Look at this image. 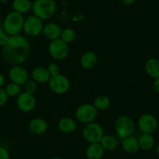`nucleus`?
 I'll list each match as a JSON object with an SVG mask.
<instances>
[{
    "mask_svg": "<svg viewBox=\"0 0 159 159\" xmlns=\"http://www.w3.org/2000/svg\"><path fill=\"white\" fill-rule=\"evenodd\" d=\"M30 52L28 40L20 34L10 36L2 46V55L7 62L13 66L21 65L26 62Z\"/></svg>",
    "mask_w": 159,
    "mask_h": 159,
    "instance_id": "obj_1",
    "label": "nucleus"
},
{
    "mask_svg": "<svg viewBox=\"0 0 159 159\" xmlns=\"http://www.w3.org/2000/svg\"><path fill=\"white\" fill-rule=\"evenodd\" d=\"M32 11L34 16L42 20L52 17L56 12L55 0H35L32 3Z\"/></svg>",
    "mask_w": 159,
    "mask_h": 159,
    "instance_id": "obj_2",
    "label": "nucleus"
},
{
    "mask_svg": "<svg viewBox=\"0 0 159 159\" xmlns=\"http://www.w3.org/2000/svg\"><path fill=\"white\" fill-rule=\"evenodd\" d=\"M23 14L17 12H10L7 15L3 21V30L9 36H14L20 33L24 23Z\"/></svg>",
    "mask_w": 159,
    "mask_h": 159,
    "instance_id": "obj_3",
    "label": "nucleus"
},
{
    "mask_svg": "<svg viewBox=\"0 0 159 159\" xmlns=\"http://www.w3.org/2000/svg\"><path fill=\"white\" fill-rule=\"evenodd\" d=\"M82 135L84 140L89 143H100L101 140L105 135V131L102 125L92 122L85 124L82 130Z\"/></svg>",
    "mask_w": 159,
    "mask_h": 159,
    "instance_id": "obj_4",
    "label": "nucleus"
},
{
    "mask_svg": "<svg viewBox=\"0 0 159 159\" xmlns=\"http://www.w3.org/2000/svg\"><path fill=\"white\" fill-rule=\"evenodd\" d=\"M135 129L133 119L128 116H120L115 122V130L120 138H125L131 136Z\"/></svg>",
    "mask_w": 159,
    "mask_h": 159,
    "instance_id": "obj_5",
    "label": "nucleus"
},
{
    "mask_svg": "<svg viewBox=\"0 0 159 159\" xmlns=\"http://www.w3.org/2000/svg\"><path fill=\"white\" fill-rule=\"evenodd\" d=\"M98 116V110L91 104H83L80 105L75 111V117L78 121L84 124L94 122Z\"/></svg>",
    "mask_w": 159,
    "mask_h": 159,
    "instance_id": "obj_6",
    "label": "nucleus"
},
{
    "mask_svg": "<svg viewBox=\"0 0 159 159\" xmlns=\"http://www.w3.org/2000/svg\"><path fill=\"white\" fill-rule=\"evenodd\" d=\"M48 52L53 59L62 60L68 56L70 48L68 44L59 38L51 41L48 45Z\"/></svg>",
    "mask_w": 159,
    "mask_h": 159,
    "instance_id": "obj_7",
    "label": "nucleus"
},
{
    "mask_svg": "<svg viewBox=\"0 0 159 159\" xmlns=\"http://www.w3.org/2000/svg\"><path fill=\"white\" fill-rule=\"evenodd\" d=\"M43 27V20L37 17L34 15H32L24 20L23 30L26 34L34 38V37L38 36L42 33Z\"/></svg>",
    "mask_w": 159,
    "mask_h": 159,
    "instance_id": "obj_8",
    "label": "nucleus"
},
{
    "mask_svg": "<svg viewBox=\"0 0 159 159\" xmlns=\"http://www.w3.org/2000/svg\"><path fill=\"white\" fill-rule=\"evenodd\" d=\"M48 83L51 91L57 94H66L68 92L70 88V83L68 78L61 73L56 76H52Z\"/></svg>",
    "mask_w": 159,
    "mask_h": 159,
    "instance_id": "obj_9",
    "label": "nucleus"
},
{
    "mask_svg": "<svg viewBox=\"0 0 159 159\" xmlns=\"http://www.w3.org/2000/svg\"><path fill=\"white\" fill-rule=\"evenodd\" d=\"M138 127L143 134H154L157 128V119L151 114L142 115L138 119Z\"/></svg>",
    "mask_w": 159,
    "mask_h": 159,
    "instance_id": "obj_10",
    "label": "nucleus"
},
{
    "mask_svg": "<svg viewBox=\"0 0 159 159\" xmlns=\"http://www.w3.org/2000/svg\"><path fill=\"white\" fill-rule=\"evenodd\" d=\"M16 105L20 111L24 112H30L36 107V98L34 94L27 92H21L16 98Z\"/></svg>",
    "mask_w": 159,
    "mask_h": 159,
    "instance_id": "obj_11",
    "label": "nucleus"
},
{
    "mask_svg": "<svg viewBox=\"0 0 159 159\" xmlns=\"http://www.w3.org/2000/svg\"><path fill=\"white\" fill-rule=\"evenodd\" d=\"M9 77L11 82L17 84L20 86H24L29 80V75L26 69L20 65L13 66L9 71Z\"/></svg>",
    "mask_w": 159,
    "mask_h": 159,
    "instance_id": "obj_12",
    "label": "nucleus"
},
{
    "mask_svg": "<svg viewBox=\"0 0 159 159\" xmlns=\"http://www.w3.org/2000/svg\"><path fill=\"white\" fill-rule=\"evenodd\" d=\"M48 127V123L42 118H34L28 123V129L30 132L36 135L45 134Z\"/></svg>",
    "mask_w": 159,
    "mask_h": 159,
    "instance_id": "obj_13",
    "label": "nucleus"
},
{
    "mask_svg": "<svg viewBox=\"0 0 159 159\" xmlns=\"http://www.w3.org/2000/svg\"><path fill=\"white\" fill-rule=\"evenodd\" d=\"M62 33V29L57 24L50 22L44 25L42 34L47 39L52 41V40L59 38Z\"/></svg>",
    "mask_w": 159,
    "mask_h": 159,
    "instance_id": "obj_14",
    "label": "nucleus"
},
{
    "mask_svg": "<svg viewBox=\"0 0 159 159\" xmlns=\"http://www.w3.org/2000/svg\"><path fill=\"white\" fill-rule=\"evenodd\" d=\"M32 80L39 84L48 83L50 80L51 75L48 69L43 66H38L33 70L31 73Z\"/></svg>",
    "mask_w": 159,
    "mask_h": 159,
    "instance_id": "obj_15",
    "label": "nucleus"
},
{
    "mask_svg": "<svg viewBox=\"0 0 159 159\" xmlns=\"http://www.w3.org/2000/svg\"><path fill=\"white\" fill-rule=\"evenodd\" d=\"M105 153V150L100 143H90L86 149V157L88 159H102Z\"/></svg>",
    "mask_w": 159,
    "mask_h": 159,
    "instance_id": "obj_16",
    "label": "nucleus"
},
{
    "mask_svg": "<svg viewBox=\"0 0 159 159\" xmlns=\"http://www.w3.org/2000/svg\"><path fill=\"white\" fill-rule=\"evenodd\" d=\"M98 62V56L94 52H86L80 57V62L82 67L86 70L94 68Z\"/></svg>",
    "mask_w": 159,
    "mask_h": 159,
    "instance_id": "obj_17",
    "label": "nucleus"
},
{
    "mask_svg": "<svg viewBox=\"0 0 159 159\" xmlns=\"http://www.w3.org/2000/svg\"><path fill=\"white\" fill-rule=\"evenodd\" d=\"M122 145L123 150L129 154H135L140 149L138 139L132 135L123 138Z\"/></svg>",
    "mask_w": 159,
    "mask_h": 159,
    "instance_id": "obj_18",
    "label": "nucleus"
},
{
    "mask_svg": "<svg viewBox=\"0 0 159 159\" xmlns=\"http://www.w3.org/2000/svg\"><path fill=\"white\" fill-rule=\"evenodd\" d=\"M58 128L64 134H71L76 130V123L72 118L63 117L58 123Z\"/></svg>",
    "mask_w": 159,
    "mask_h": 159,
    "instance_id": "obj_19",
    "label": "nucleus"
},
{
    "mask_svg": "<svg viewBox=\"0 0 159 159\" xmlns=\"http://www.w3.org/2000/svg\"><path fill=\"white\" fill-rule=\"evenodd\" d=\"M145 70L151 78H159V59L154 58L148 59L145 63Z\"/></svg>",
    "mask_w": 159,
    "mask_h": 159,
    "instance_id": "obj_20",
    "label": "nucleus"
},
{
    "mask_svg": "<svg viewBox=\"0 0 159 159\" xmlns=\"http://www.w3.org/2000/svg\"><path fill=\"white\" fill-rule=\"evenodd\" d=\"M13 11L24 14L32 9V3L30 0H14L13 2Z\"/></svg>",
    "mask_w": 159,
    "mask_h": 159,
    "instance_id": "obj_21",
    "label": "nucleus"
},
{
    "mask_svg": "<svg viewBox=\"0 0 159 159\" xmlns=\"http://www.w3.org/2000/svg\"><path fill=\"white\" fill-rule=\"evenodd\" d=\"M100 144L102 145V147L105 151H111L116 149V147H117V139L114 136L106 134V135H104L103 137L102 138L100 141Z\"/></svg>",
    "mask_w": 159,
    "mask_h": 159,
    "instance_id": "obj_22",
    "label": "nucleus"
},
{
    "mask_svg": "<svg viewBox=\"0 0 159 159\" xmlns=\"http://www.w3.org/2000/svg\"><path fill=\"white\" fill-rule=\"evenodd\" d=\"M140 148L144 151H149L152 149L154 145V138L151 134H143L138 139Z\"/></svg>",
    "mask_w": 159,
    "mask_h": 159,
    "instance_id": "obj_23",
    "label": "nucleus"
},
{
    "mask_svg": "<svg viewBox=\"0 0 159 159\" xmlns=\"http://www.w3.org/2000/svg\"><path fill=\"white\" fill-rule=\"evenodd\" d=\"M111 105V101L109 98L106 95H99L94 99L93 105L95 107L98 111H105L108 109Z\"/></svg>",
    "mask_w": 159,
    "mask_h": 159,
    "instance_id": "obj_24",
    "label": "nucleus"
},
{
    "mask_svg": "<svg viewBox=\"0 0 159 159\" xmlns=\"http://www.w3.org/2000/svg\"><path fill=\"white\" fill-rule=\"evenodd\" d=\"M5 91L7 95L10 97H16L21 93V86L15 84L13 82L8 84L5 88Z\"/></svg>",
    "mask_w": 159,
    "mask_h": 159,
    "instance_id": "obj_25",
    "label": "nucleus"
},
{
    "mask_svg": "<svg viewBox=\"0 0 159 159\" xmlns=\"http://www.w3.org/2000/svg\"><path fill=\"white\" fill-rule=\"evenodd\" d=\"M75 38H76V33L73 30V29L70 28V27H67V28L62 30L60 38L63 40L65 42H66L67 44L73 42L74 41Z\"/></svg>",
    "mask_w": 159,
    "mask_h": 159,
    "instance_id": "obj_26",
    "label": "nucleus"
},
{
    "mask_svg": "<svg viewBox=\"0 0 159 159\" xmlns=\"http://www.w3.org/2000/svg\"><path fill=\"white\" fill-rule=\"evenodd\" d=\"M24 86V91L30 94H34L38 90V83L35 82L34 80H28Z\"/></svg>",
    "mask_w": 159,
    "mask_h": 159,
    "instance_id": "obj_27",
    "label": "nucleus"
},
{
    "mask_svg": "<svg viewBox=\"0 0 159 159\" xmlns=\"http://www.w3.org/2000/svg\"><path fill=\"white\" fill-rule=\"evenodd\" d=\"M47 69H48L51 76L60 74V68H59V66L56 62H51V63H49L48 66H47Z\"/></svg>",
    "mask_w": 159,
    "mask_h": 159,
    "instance_id": "obj_28",
    "label": "nucleus"
},
{
    "mask_svg": "<svg viewBox=\"0 0 159 159\" xmlns=\"http://www.w3.org/2000/svg\"><path fill=\"white\" fill-rule=\"evenodd\" d=\"M8 97L7 94L6 93L5 90L0 88V107L3 106L8 101Z\"/></svg>",
    "mask_w": 159,
    "mask_h": 159,
    "instance_id": "obj_29",
    "label": "nucleus"
},
{
    "mask_svg": "<svg viewBox=\"0 0 159 159\" xmlns=\"http://www.w3.org/2000/svg\"><path fill=\"white\" fill-rule=\"evenodd\" d=\"M9 35L3 29L0 28V46H3L7 43V40L9 38Z\"/></svg>",
    "mask_w": 159,
    "mask_h": 159,
    "instance_id": "obj_30",
    "label": "nucleus"
},
{
    "mask_svg": "<svg viewBox=\"0 0 159 159\" xmlns=\"http://www.w3.org/2000/svg\"><path fill=\"white\" fill-rule=\"evenodd\" d=\"M0 159H10V153L3 147H0Z\"/></svg>",
    "mask_w": 159,
    "mask_h": 159,
    "instance_id": "obj_31",
    "label": "nucleus"
},
{
    "mask_svg": "<svg viewBox=\"0 0 159 159\" xmlns=\"http://www.w3.org/2000/svg\"><path fill=\"white\" fill-rule=\"evenodd\" d=\"M153 88L156 92L159 93V78L154 80V84H153Z\"/></svg>",
    "mask_w": 159,
    "mask_h": 159,
    "instance_id": "obj_32",
    "label": "nucleus"
},
{
    "mask_svg": "<svg viewBox=\"0 0 159 159\" xmlns=\"http://www.w3.org/2000/svg\"><path fill=\"white\" fill-rule=\"evenodd\" d=\"M5 84V76L0 73V88H2Z\"/></svg>",
    "mask_w": 159,
    "mask_h": 159,
    "instance_id": "obj_33",
    "label": "nucleus"
},
{
    "mask_svg": "<svg viewBox=\"0 0 159 159\" xmlns=\"http://www.w3.org/2000/svg\"><path fill=\"white\" fill-rule=\"evenodd\" d=\"M123 1V3L125 4V5H132V4L134 3V2H135V0H122Z\"/></svg>",
    "mask_w": 159,
    "mask_h": 159,
    "instance_id": "obj_34",
    "label": "nucleus"
},
{
    "mask_svg": "<svg viewBox=\"0 0 159 159\" xmlns=\"http://www.w3.org/2000/svg\"><path fill=\"white\" fill-rule=\"evenodd\" d=\"M7 1H8V0H0V2H1V3H5Z\"/></svg>",
    "mask_w": 159,
    "mask_h": 159,
    "instance_id": "obj_35",
    "label": "nucleus"
},
{
    "mask_svg": "<svg viewBox=\"0 0 159 159\" xmlns=\"http://www.w3.org/2000/svg\"><path fill=\"white\" fill-rule=\"evenodd\" d=\"M156 151H157V154H158V155H159V144L157 145V149H156Z\"/></svg>",
    "mask_w": 159,
    "mask_h": 159,
    "instance_id": "obj_36",
    "label": "nucleus"
},
{
    "mask_svg": "<svg viewBox=\"0 0 159 159\" xmlns=\"http://www.w3.org/2000/svg\"><path fill=\"white\" fill-rule=\"evenodd\" d=\"M52 159H62L61 157H52Z\"/></svg>",
    "mask_w": 159,
    "mask_h": 159,
    "instance_id": "obj_37",
    "label": "nucleus"
}]
</instances>
